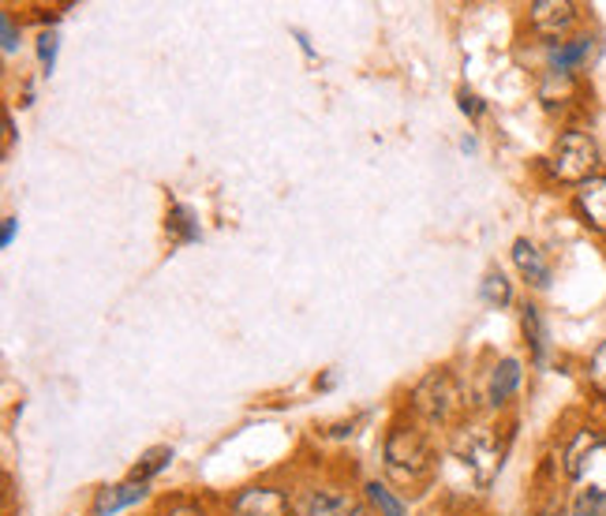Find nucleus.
<instances>
[{
  "mask_svg": "<svg viewBox=\"0 0 606 516\" xmlns=\"http://www.w3.org/2000/svg\"><path fill=\"white\" fill-rule=\"evenodd\" d=\"M464 405H468V400H464V389L450 367H438V371L424 374V382L412 389V408L435 427L456 423V419L464 416Z\"/></svg>",
  "mask_w": 606,
  "mask_h": 516,
  "instance_id": "1",
  "label": "nucleus"
},
{
  "mask_svg": "<svg viewBox=\"0 0 606 516\" xmlns=\"http://www.w3.org/2000/svg\"><path fill=\"white\" fill-rule=\"evenodd\" d=\"M599 165H603L599 143H595L587 131L569 128L555 139L550 172H555L558 183H573V188H581V183H587L592 177H599Z\"/></svg>",
  "mask_w": 606,
  "mask_h": 516,
  "instance_id": "2",
  "label": "nucleus"
},
{
  "mask_svg": "<svg viewBox=\"0 0 606 516\" xmlns=\"http://www.w3.org/2000/svg\"><path fill=\"white\" fill-rule=\"evenodd\" d=\"M382 457H385V471H390L397 483H419L430 471V465H435L424 431H416V427H393V431L385 434Z\"/></svg>",
  "mask_w": 606,
  "mask_h": 516,
  "instance_id": "3",
  "label": "nucleus"
},
{
  "mask_svg": "<svg viewBox=\"0 0 606 516\" xmlns=\"http://www.w3.org/2000/svg\"><path fill=\"white\" fill-rule=\"evenodd\" d=\"M453 453L476 476L479 487H490L498 471H502L506 445L498 442V434L490 427H461V434L453 439Z\"/></svg>",
  "mask_w": 606,
  "mask_h": 516,
  "instance_id": "4",
  "label": "nucleus"
},
{
  "mask_svg": "<svg viewBox=\"0 0 606 516\" xmlns=\"http://www.w3.org/2000/svg\"><path fill=\"white\" fill-rule=\"evenodd\" d=\"M577 15H581V8H577L573 0H535V4H528L532 31L539 34V38H550V46H555V41H566V34L577 26Z\"/></svg>",
  "mask_w": 606,
  "mask_h": 516,
  "instance_id": "5",
  "label": "nucleus"
},
{
  "mask_svg": "<svg viewBox=\"0 0 606 516\" xmlns=\"http://www.w3.org/2000/svg\"><path fill=\"white\" fill-rule=\"evenodd\" d=\"M233 516H293V502L277 487H248L233 497Z\"/></svg>",
  "mask_w": 606,
  "mask_h": 516,
  "instance_id": "6",
  "label": "nucleus"
},
{
  "mask_svg": "<svg viewBox=\"0 0 606 516\" xmlns=\"http://www.w3.org/2000/svg\"><path fill=\"white\" fill-rule=\"evenodd\" d=\"M606 445V434L595 431V427H581V431L569 439V445L561 449V471H566L569 479H581L587 465L595 460V453H599Z\"/></svg>",
  "mask_w": 606,
  "mask_h": 516,
  "instance_id": "7",
  "label": "nucleus"
},
{
  "mask_svg": "<svg viewBox=\"0 0 606 516\" xmlns=\"http://www.w3.org/2000/svg\"><path fill=\"white\" fill-rule=\"evenodd\" d=\"M573 206H577V214H581V221L587 225V229L606 236V172H599V177H592L587 183L577 188Z\"/></svg>",
  "mask_w": 606,
  "mask_h": 516,
  "instance_id": "8",
  "label": "nucleus"
},
{
  "mask_svg": "<svg viewBox=\"0 0 606 516\" xmlns=\"http://www.w3.org/2000/svg\"><path fill=\"white\" fill-rule=\"evenodd\" d=\"M592 49H595V38H587V34H581V38H569V41H555V46L547 49L550 72H558V75H573L577 68L587 64V57H592Z\"/></svg>",
  "mask_w": 606,
  "mask_h": 516,
  "instance_id": "9",
  "label": "nucleus"
},
{
  "mask_svg": "<svg viewBox=\"0 0 606 516\" xmlns=\"http://www.w3.org/2000/svg\"><path fill=\"white\" fill-rule=\"evenodd\" d=\"M513 262H516L521 277L532 288H547L550 285V262H547V255H543V251L535 248L532 240H524V236L513 243Z\"/></svg>",
  "mask_w": 606,
  "mask_h": 516,
  "instance_id": "10",
  "label": "nucleus"
},
{
  "mask_svg": "<svg viewBox=\"0 0 606 516\" xmlns=\"http://www.w3.org/2000/svg\"><path fill=\"white\" fill-rule=\"evenodd\" d=\"M521 360H502L490 367L487 374V405L502 408L509 397H513L516 389H521Z\"/></svg>",
  "mask_w": 606,
  "mask_h": 516,
  "instance_id": "11",
  "label": "nucleus"
},
{
  "mask_svg": "<svg viewBox=\"0 0 606 516\" xmlns=\"http://www.w3.org/2000/svg\"><path fill=\"white\" fill-rule=\"evenodd\" d=\"M356 505L348 502L345 491H337V487H322V491H311L300 502V513L296 516H353Z\"/></svg>",
  "mask_w": 606,
  "mask_h": 516,
  "instance_id": "12",
  "label": "nucleus"
},
{
  "mask_svg": "<svg viewBox=\"0 0 606 516\" xmlns=\"http://www.w3.org/2000/svg\"><path fill=\"white\" fill-rule=\"evenodd\" d=\"M146 497V483H139V479H128V483L120 487H105V491H98V497H94V516H112L120 509H128V505L143 502Z\"/></svg>",
  "mask_w": 606,
  "mask_h": 516,
  "instance_id": "13",
  "label": "nucleus"
},
{
  "mask_svg": "<svg viewBox=\"0 0 606 516\" xmlns=\"http://www.w3.org/2000/svg\"><path fill=\"white\" fill-rule=\"evenodd\" d=\"M479 296H483V303H490V308H509V303H513V285H509V277L502 274V269H490L479 285Z\"/></svg>",
  "mask_w": 606,
  "mask_h": 516,
  "instance_id": "14",
  "label": "nucleus"
},
{
  "mask_svg": "<svg viewBox=\"0 0 606 516\" xmlns=\"http://www.w3.org/2000/svg\"><path fill=\"white\" fill-rule=\"evenodd\" d=\"M169 460H173V449H169V445H154V449H146L143 460H139V465L131 468V479H139V483H151L157 471L169 468Z\"/></svg>",
  "mask_w": 606,
  "mask_h": 516,
  "instance_id": "15",
  "label": "nucleus"
},
{
  "mask_svg": "<svg viewBox=\"0 0 606 516\" xmlns=\"http://www.w3.org/2000/svg\"><path fill=\"white\" fill-rule=\"evenodd\" d=\"M521 326H524V337H528V345H532V356H535V363L543 360V352H547V329H543V314L539 308H524L521 314Z\"/></svg>",
  "mask_w": 606,
  "mask_h": 516,
  "instance_id": "16",
  "label": "nucleus"
},
{
  "mask_svg": "<svg viewBox=\"0 0 606 516\" xmlns=\"http://www.w3.org/2000/svg\"><path fill=\"white\" fill-rule=\"evenodd\" d=\"M364 491H367V505L379 516H404V502L393 497V491L385 483H367Z\"/></svg>",
  "mask_w": 606,
  "mask_h": 516,
  "instance_id": "17",
  "label": "nucleus"
},
{
  "mask_svg": "<svg viewBox=\"0 0 606 516\" xmlns=\"http://www.w3.org/2000/svg\"><path fill=\"white\" fill-rule=\"evenodd\" d=\"M169 236H173L177 243L199 240V225H195V217H191L188 206H173V209H169Z\"/></svg>",
  "mask_w": 606,
  "mask_h": 516,
  "instance_id": "18",
  "label": "nucleus"
},
{
  "mask_svg": "<svg viewBox=\"0 0 606 516\" xmlns=\"http://www.w3.org/2000/svg\"><path fill=\"white\" fill-rule=\"evenodd\" d=\"M573 513L577 516H606V491L603 487H584V491H577Z\"/></svg>",
  "mask_w": 606,
  "mask_h": 516,
  "instance_id": "19",
  "label": "nucleus"
},
{
  "mask_svg": "<svg viewBox=\"0 0 606 516\" xmlns=\"http://www.w3.org/2000/svg\"><path fill=\"white\" fill-rule=\"evenodd\" d=\"M587 386L599 393V397H606V340L592 352V360H587Z\"/></svg>",
  "mask_w": 606,
  "mask_h": 516,
  "instance_id": "20",
  "label": "nucleus"
},
{
  "mask_svg": "<svg viewBox=\"0 0 606 516\" xmlns=\"http://www.w3.org/2000/svg\"><path fill=\"white\" fill-rule=\"evenodd\" d=\"M38 60L46 72H52V60H57V34H41L38 38Z\"/></svg>",
  "mask_w": 606,
  "mask_h": 516,
  "instance_id": "21",
  "label": "nucleus"
},
{
  "mask_svg": "<svg viewBox=\"0 0 606 516\" xmlns=\"http://www.w3.org/2000/svg\"><path fill=\"white\" fill-rule=\"evenodd\" d=\"M0 38H4V52H15V46H20V34H15L8 15H0Z\"/></svg>",
  "mask_w": 606,
  "mask_h": 516,
  "instance_id": "22",
  "label": "nucleus"
},
{
  "mask_svg": "<svg viewBox=\"0 0 606 516\" xmlns=\"http://www.w3.org/2000/svg\"><path fill=\"white\" fill-rule=\"evenodd\" d=\"M461 112H468V117H479V112H483V101H479L472 91H461Z\"/></svg>",
  "mask_w": 606,
  "mask_h": 516,
  "instance_id": "23",
  "label": "nucleus"
},
{
  "mask_svg": "<svg viewBox=\"0 0 606 516\" xmlns=\"http://www.w3.org/2000/svg\"><path fill=\"white\" fill-rule=\"evenodd\" d=\"M169 516H206V513H202V505L195 502H180V505H173Z\"/></svg>",
  "mask_w": 606,
  "mask_h": 516,
  "instance_id": "24",
  "label": "nucleus"
},
{
  "mask_svg": "<svg viewBox=\"0 0 606 516\" xmlns=\"http://www.w3.org/2000/svg\"><path fill=\"white\" fill-rule=\"evenodd\" d=\"M15 225H20V221H15V217H8V221H4V232H0V243H4V248L15 240Z\"/></svg>",
  "mask_w": 606,
  "mask_h": 516,
  "instance_id": "25",
  "label": "nucleus"
},
{
  "mask_svg": "<svg viewBox=\"0 0 606 516\" xmlns=\"http://www.w3.org/2000/svg\"><path fill=\"white\" fill-rule=\"evenodd\" d=\"M353 516H379V513H375L371 505L364 502V505H356V509H353Z\"/></svg>",
  "mask_w": 606,
  "mask_h": 516,
  "instance_id": "26",
  "label": "nucleus"
},
{
  "mask_svg": "<svg viewBox=\"0 0 606 516\" xmlns=\"http://www.w3.org/2000/svg\"><path fill=\"white\" fill-rule=\"evenodd\" d=\"M550 516H566V513H550Z\"/></svg>",
  "mask_w": 606,
  "mask_h": 516,
  "instance_id": "27",
  "label": "nucleus"
}]
</instances>
